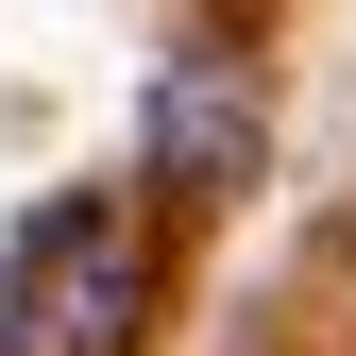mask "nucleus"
<instances>
[{"mask_svg": "<svg viewBox=\"0 0 356 356\" xmlns=\"http://www.w3.org/2000/svg\"><path fill=\"white\" fill-rule=\"evenodd\" d=\"M153 323V220L68 187L17 220V254H0V356H136Z\"/></svg>", "mask_w": 356, "mask_h": 356, "instance_id": "1", "label": "nucleus"}, {"mask_svg": "<svg viewBox=\"0 0 356 356\" xmlns=\"http://www.w3.org/2000/svg\"><path fill=\"white\" fill-rule=\"evenodd\" d=\"M254 153H272V102H254V68L220 51V34H187V51L153 68V119H136V170L170 204H220L254 187Z\"/></svg>", "mask_w": 356, "mask_h": 356, "instance_id": "2", "label": "nucleus"}]
</instances>
